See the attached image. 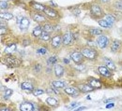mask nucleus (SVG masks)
I'll return each mask as SVG.
<instances>
[{"label":"nucleus","mask_w":122,"mask_h":111,"mask_svg":"<svg viewBox=\"0 0 122 111\" xmlns=\"http://www.w3.org/2000/svg\"><path fill=\"white\" fill-rule=\"evenodd\" d=\"M2 63L10 68H16L21 65L22 61L13 54H4L2 57Z\"/></svg>","instance_id":"nucleus-1"},{"label":"nucleus","mask_w":122,"mask_h":111,"mask_svg":"<svg viewBox=\"0 0 122 111\" xmlns=\"http://www.w3.org/2000/svg\"><path fill=\"white\" fill-rule=\"evenodd\" d=\"M83 56L85 59L89 60V61H96L97 58L99 57V52L98 50L92 46H84L80 49Z\"/></svg>","instance_id":"nucleus-2"},{"label":"nucleus","mask_w":122,"mask_h":111,"mask_svg":"<svg viewBox=\"0 0 122 111\" xmlns=\"http://www.w3.org/2000/svg\"><path fill=\"white\" fill-rule=\"evenodd\" d=\"M89 14L91 16V18L98 21L104 17L105 12H104L102 5H100L98 3H94V4H91L89 7Z\"/></svg>","instance_id":"nucleus-3"},{"label":"nucleus","mask_w":122,"mask_h":111,"mask_svg":"<svg viewBox=\"0 0 122 111\" xmlns=\"http://www.w3.org/2000/svg\"><path fill=\"white\" fill-rule=\"evenodd\" d=\"M49 20L52 21H59L61 19V13L57 9H55L50 6H46L44 12H43Z\"/></svg>","instance_id":"nucleus-4"},{"label":"nucleus","mask_w":122,"mask_h":111,"mask_svg":"<svg viewBox=\"0 0 122 111\" xmlns=\"http://www.w3.org/2000/svg\"><path fill=\"white\" fill-rule=\"evenodd\" d=\"M62 46H63L62 45V34H61V32L56 33L52 36V39L50 41V48L52 50L56 51V50L59 49Z\"/></svg>","instance_id":"nucleus-5"},{"label":"nucleus","mask_w":122,"mask_h":111,"mask_svg":"<svg viewBox=\"0 0 122 111\" xmlns=\"http://www.w3.org/2000/svg\"><path fill=\"white\" fill-rule=\"evenodd\" d=\"M30 17L35 22H37L38 24H41V25H42L43 23L49 22V21H48L49 19L47 18V16H46L43 12H37V11L31 10Z\"/></svg>","instance_id":"nucleus-6"},{"label":"nucleus","mask_w":122,"mask_h":111,"mask_svg":"<svg viewBox=\"0 0 122 111\" xmlns=\"http://www.w3.org/2000/svg\"><path fill=\"white\" fill-rule=\"evenodd\" d=\"M74 42L73 32L71 30H67L64 34H62V45L63 47H71Z\"/></svg>","instance_id":"nucleus-7"},{"label":"nucleus","mask_w":122,"mask_h":111,"mask_svg":"<svg viewBox=\"0 0 122 111\" xmlns=\"http://www.w3.org/2000/svg\"><path fill=\"white\" fill-rule=\"evenodd\" d=\"M70 57L72 60L73 63H75L76 64H83L85 62V57L83 56L82 52L80 49H72L70 51Z\"/></svg>","instance_id":"nucleus-8"},{"label":"nucleus","mask_w":122,"mask_h":111,"mask_svg":"<svg viewBox=\"0 0 122 111\" xmlns=\"http://www.w3.org/2000/svg\"><path fill=\"white\" fill-rule=\"evenodd\" d=\"M96 44L97 46L103 49H106L108 46H110V37H108L106 35H101L99 36H97V39H96Z\"/></svg>","instance_id":"nucleus-9"},{"label":"nucleus","mask_w":122,"mask_h":111,"mask_svg":"<svg viewBox=\"0 0 122 111\" xmlns=\"http://www.w3.org/2000/svg\"><path fill=\"white\" fill-rule=\"evenodd\" d=\"M74 86L77 87V89L80 91L81 93H91V92L94 91V89L92 88L86 81V82H78V83H75Z\"/></svg>","instance_id":"nucleus-10"},{"label":"nucleus","mask_w":122,"mask_h":111,"mask_svg":"<svg viewBox=\"0 0 122 111\" xmlns=\"http://www.w3.org/2000/svg\"><path fill=\"white\" fill-rule=\"evenodd\" d=\"M98 72L104 79H111L113 77L112 71L107 67L106 65H104V64H101V65L98 66Z\"/></svg>","instance_id":"nucleus-11"},{"label":"nucleus","mask_w":122,"mask_h":111,"mask_svg":"<svg viewBox=\"0 0 122 111\" xmlns=\"http://www.w3.org/2000/svg\"><path fill=\"white\" fill-rule=\"evenodd\" d=\"M86 81L91 86L94 90H100L102 88V82L100 79H96L94 77H88L86 78Z\"/></svg>","instance_id":"nucleus-12"},{"label":"nucleus","mask_w":122,"mask_h":111,"mask_svg":"<svg viewBox=\"0 0 122 111\" xmlns=\"http://www.w3.org/2000/svg\"><path fill=\"white\" fill-rule=\"evenodd\" d=\"M29 7H30L31 10L33 11H37V12H44V9L46 8V5L36 2V1H30L29 2Z\"/></svg>","instance_id":"nucleus-13"},{"label":"nucleus","mask_w":122,"mask_h":111,"mask_svg":"<svg viewBox=\"0 0 122 111\" xmlns=\"http://www.w3.org/2000/svg\"><path fill=\"white\" fill-rule=\"evenodd\" d=\"M65 67L61 64H55L53 66V73H54V76L57 79H60L62 78L64 75H65Z\"/></svg>","instance_id":"nucleus-14"},{"label":"nucleus","mask_w":122,"mask_h":111,"mask_svg":"<svg viewBox=\"0 0 122 111\" xmlns=\"http://www.w3.org/2000/svg\"><path fill=\"white\" fill-rule=\"evenodd\" d=\"M63 90H64V93H65L66 94H68L69 96L78 97L79 95L81 94L80 91L77 89V87H75L74 85H73V86H67V87L64 88Z\"/></svg>","instance_id":"nucleus-15"},{"label":"nucleus","mask_w":122,"mask_h":111,"mask_svg":"<svg viewBox=\"0 0 122 111\" xmlns=\"http://www.w3.org/2000/svg\"><path fill=\"white\" fill-rule=\"evenodd\" d=\"M122 48V42L119 39H113L110 42V50L113 53H117Z\"/></svg>","instance_id":"nucleus-16"},{"label":"nucleus","mask_w":122,"mask_h":111,"mask_svg":"<svg viewBox=\"0 0 122 111\" xmlns=\"http://www.w3.org/2000/svg\"><path fill=\"white\" fill-rule=\"evenodd\" d=\"M20 110L21 111H33L36 110L35 108V104L28 102V101H25L20 105Z\"/></svg>","instance_id":"nucleus-17"},{"label":"nucleus","mask_w":122,"mask_h":111,"mask_svg":"<svg viewBox=\"0 0 122 111\" xmlns=\"http://www.w3.org/2000/svg\"><path fill=\"white\" fill-rule=\"evenodd\" d=\"M21 88H22V90L26 91V92H33V90L36 87H35V83L33 81H31V80H25V81L22 82Z\"/></svg>","instance_id":"nucleus-18"},{"label":"nucleus","mask_w":122,"mask_h":111,"mask_svg":"<svg viewBox=\"0 0 122 111\" xmlns=\"http://www.w3.org/2000/svg\"><path fill=\"white\" fill-rule=\"evenodd\" d=\"M46 104L51 107H57L59 106V100L55 96H48L46 98Z\"/></svg>","instance_id":"nucleus-19"},{"label":"nucleus","mask_w":122,"mask_h":111,"mask_svg":"<svg viewBox=\"0 0 122 111\" xmlns=\"http://www.w3.org/2000/svg\"><path fill=\"white\" fill-rule=\"evenodd\" d=\"M30 25V20L26 17H23L21 22H19V28L21 31H26Z\"/></svg>","instance_id":"nucleus-20"},{"label":"nucleus","mask_w":122,"mask_h":111,"mask_svg":"<svg viewBox=\"0 0 122 111\" xmlns=\"http://www.w3.org/2000/svg\"><path fill=\"white\" fill-rule=\"evenodd\" d=\"M42 33H43L42 25L39 24V25H37V26L32 30L31 36H32V37H33V38H35V39H39V38L41 37V34H42Z\"/></svg>","instance_id":"nucleus-21"},{"label":"nucleus","mask_w":122,"mask_h":111,"mask_svg":"<svg viewBox=\"0 0 122 111\" xmlns=\"http://www.w3.org/2000/svg\"><path fill=\"white\" fill-rule=\"evenodd\" d=\"M16 50H17V43L16 42L10 43L4 49V54H13Z\"/></svg>","instance_id":"nucleus-22"},{"label":"nucleus","mask_w":122,"mask_h":111,"mask_svg":"<svg viewBox=\"0 0 122 111\" xmlns=\"http://www.w3.org/2000/svg\"><path fill=\"white\" fill-rule=\"evenodd\" d=\"M103 63H104V65H106L107 67H108L112 72H114V71L117 70V65H116V63H114V61L111 60L110 58L104 57V58H103Z\"/></svg>","instance_id":"nucleus-23"},{"label":"nucleus","mask_w":122,"mask_h":111,"mask_svg":"<svg viewBox=\"0 0 122 111\" xmlns=\"http://www.w3.org/2000/svg\"><path fill=\"white\" fill-rule=\"evenodd\" d=\"M51 85L56 89H64L67 87V82L64 80H60V79H55L51 82Z\"/></svg>","instance_id":"nucleus-24"},{"label":"nucleus","mask_w":122,"mask_h":111,"mask_svg":"<svg viewBox=\"0 0 122 111\" xmlns=\"http://www.w3.org/2000/svg\"><path fill=\"white\" fill-rule=\"evenodd\" d=\"M87 32L90 36H99L103 34V30H102L101 28H97V27H89Z\"/></svg>","instance_id":"nucleus-25"},{"label":"nucleus","mask_w":122,"mask_h":111,"mask_svg":"<svg viewBox=\"0 0 122 111\" xmlns=\"http://www.w3.org/2000/svg\"><path fill=\"white\" fill-rule=\"evenodd\" d=\"M42 29H43L44 32L52 34V33H54V32L56 31V25L53 24V23H51L50 22H47L42 24Z\"/></svg>","instance_id":"nucleus-26"},{"label":"nucleus","mask_w":122,"mask_h":111,"mask_svg":"<svg viewBox=\"0 0 122 111\" xmlns=\"http://www.w3.org/2000/svg\"><path fill=\"white\" fill-rule=\"evenodd\" d=\"M51 39H52V36H51V34L50 33H47V32H44L41 34V37L39 38V40H40V42H41V43H50V41H51Z\"/></svg>","instance_id":"nucleus-27"},{"label":"nucleus","mask_w":122,"mask_h":111,"mask_svg":"<svg viewBox=\"0 0 122 111\" xmlns=\"http://www.w3.org/2000/svg\"><path fill=\"white\" fill-rule=\"evenodd\" d=\"M32 70H33V72H34L37 76H39V75H41V74L42 73V71H43V66H42L41 63H35L33 64V66H32Z\"/></svg>","instance_id":"nucleus-28"},{"label":"nucleus","mask_w":122,"mask_h":111,"mask_svg":"<svg viewBox=\"0 0 122 111\" xmlns=\"http://www.w3.org/2000/svg\"><path fill=\"white\" fill-rule=\"evenodd\" d=\"M103 18L106 20L108 22H110L111 24H114L115 22H117L118 21L117 18L114 15L113 13H105V15H104Z\"/></svg>","instance_id":"nucleus-29"},{"label":"nucleus","mask_w":122,"mask_h":111,"mask_svg":"<svg viewBox=\"0 0 122 111\" xmlns=\"http://www.w3.org/2000/svg\"><path fill=\"white\" fill-rule=\"evenodd\" d=\"M98 23H99V25H100L101 27H102V28H111V27L113 26V24H111L110 22H108L104 18L98 20Z\"/></svg>","instance_id":"nucleus-30"},{"label":"nucleus","mask_w":122,"mask_h":111,"mask_svg":"<svg viewBox=\"0 0 122 111\" xmlns=\"http://www.w3.org/2000/svg\"><path fill=\"white\" fill-rule=\"evenodd\" d=\"M20 44L23 47H27V46H29V45L32 44V39H31L30 37H28V36H24V37L21 38Z\"/></svg>","instance_id":"nucleus-31"},{"label":"nucleus","mask_w":122,"mask_h":111,"mask_svg":"<svg viewBox=\"0 0 122 111\" xmlns=\"http://www.w3.org/2000/svg\"><path fill=\"white\" fill-rule=\"evenodd\" d=\"M112 7L114 8V9H115L116 11L122 12V1L121 0H116L115 2H113Z\"/></svg>","instance_id":"nucleus-32"},{"label":"nucleus","mask_w":122,"mask_h":111,"mask_svg":"<svg viewBox=\"0 0 122 111\" xmlns=\"http://www.w3.org/2000/svg\"><path fill=\"white\" fill-rule=\"evenodd\" d=\"M57 61H58V58H57V56H50L47 60H46V63H47V65H50V66H54L55 64H56L57 63Z\"/></svg>","instance_id":"nucleus-33"},{"label":"nucleus","mask_w":122,"mask_h":111,"mask_svg":"<svg viewBox=\"0 0 122 111\" xmlns=\"http://www.w3.org/2000/svg\"><path fill=\"white\" fill-rule=\"evenodd\" d=\"M36 52H37L38 55L43 56V55L47 54V52H48V48L46 47V46H41V47H39L36 49Z\"/></svg>","instance_id":"nucleus-34"},{"label":"nucleus","mask_w":122,"mask_h":111,"mask_svg":"<svg viewBox=\"0 0 122 111\" xmlns=\"http://www.w3.org/2000/svg\"><path fill=\"white\" fill-rule=\"evenodd\" d=\"M0 15H1V19H4L6 21H10V20H12L13 19L12 13L8 12V11H2Z\"/></svg>","instance_id":"nucleus-35"},{"label":"nucleus","mask_w":122,"mask_h":111,"mask_svg":"<svg viewBox=\"0 0 122 111\" xmlns=\"http://www.w3.org/2000/svg\"><path fill=\"white\" fill-rule=\"evenodd\" d=\"M12 93H13V90H11V89H6L4 91V93H3V98L5 100H9L10 98V96L12 95Z\"/></svg>","instance_id":"nucleus-36"},{"label":"nucleus","mask_w":122,"mask_h":111,"mask_svg":"<svg viewBox=\"0 0 122 111\" xmlns=\"http://www.w3.org/2000/svg\"><path fill=\"white\" fill-rule=\"evenodd\" d=\"M10 7V5L9 1H6V0H1L0 1V8H1L2 10L3 9H9Z\"/></svg>","instance_id":"nucleus-37"},{"label":"nucleus","mask_w":122,"mask_h":111,"mask_svg":"<svg viewBox=\"0 0 122 111\" xmlns=\"http://www.w3.org/2000/svg\"><path fill=\"white\" fill-rule=\"evenodd\" d=\"M0 33H1V36H6V35L9 33L8 25H1V26H0Z\"/></svg>","instance_id":"nucleus-38"},{"label":"nucleus","mask_w":122,"mask_h":111,"mask_svg":"<svg viewBox=\"0 0 122 111\" xmlns=\"http://www.w3.org/2000/svg\"><path fill=\"white\" fill-rule=\"evenodd\" d=\"M45 92L42 90V89H40V88H35L32 92V93L35 95V96H39V95H41L43 94Z\"/></svg>","instance_id":"nucleus-39"},{"label":"nucleus","mask_w":122,"mask_h":111,"mask_svg":"<svg viewBox=\"0 0 122 111\" xmlns=\"http://www.w3.org/2000/svg\"><path fill=\"white\" fill-rule=\"evenodd\" d=\"M95 1L100 5H109L112 2V0H95Z\"/></svg>","instance_id":"nucleus-40"},{"label":"nucleus","mask_w":122,"mask_h":111,"mask_svg":"<svg viewBox=\"0 0 122 111\" xmlns=\"http://www.w3.org/2000/svg\"><path fill=\"white\" fill-rule=\"evenodd\" d=\"M0 110L1 111H10V110H11V107H0Z\"/></svg>","instance_id":"nucleus-41"},{"label":"nucleus","mask_w":122,"mask_h":111,"mask_svg":"<svg viewBox=\"0 0 122 111\" xmlns=\"http://www.w3.org/2000/svg\"><path fill=\"white\" fill-rule=\"evenodd\" d=\"M78 105H79L78 103H76V102H74V103H72V104L71 105V107H70L69 108H71V109H72V108H73L74 107H76V106H78Z\"/></svg>","instance_id":"nucleus-42"},{"label":"nucleus","mask_w":122,"mask_h":111,"mask_svg":"<svg viewBox=\"0 0 122 111\" xmlns=\"http://www.w3.org/2000/svg\"><path fill=\"white\" fill-rule=\"evenodd\" d=\"M115 107V104L114 103H110V104L106 105V108H111V107Z\"/></svg>","instance_id":"nucleus-43"},{"label":"nucleus","mask_w":122,"mask_h":111,"mask_svg":"<svg viewBox=\"0 0 122 111\" xmlns=\"http://www.w3.org/2000/svg\"><path fill=\"white\" fill-rule=\"evenodd\" d=\"M63 62L66 63V64H69V63H70V61H69V59H67V58H64V59H63Z\"/></svg>","instance_id":"nucleus-44"},{"label":"nucleus","mask_w":122,"mask_h":111,"mask_svg":"<svg viewBox=\"0 0 122 111\" xmlns=\"http://www.w3.org/2000/svg\"><path fill=\"white\" fill-rule=\"evenodd\" d=\"M86 107H79V108H77V110L80 111V110H86Z\"/></svg>","instance_id":"nucleus-45"},{"label":"nucleus","mask_w":122,"mask_h":111,"mask_svg":"<svg viewBox=\"0 0 122 111\" xmlns=\"http://www.w3.org/2000/svg\"><path fill=\"white\" fill-rule=\"evenodd\" d=\"M6 1H9L10 2V1H15V0H6Z\"/></svg>","instance_id":"nucleus-46"},{"label":"nucleus","mask_w":122,"mask_h":111,"mask_svg":"<svg viewBox=\"0 0 122 111\" xmlns=\"http://www.w3.org/2000/svg\"><path fill=\"white\" fill-rule=\"evenodd\" d=\"M121 1H122V0H121Z\"/></svg>","instance_id":"nucleus-47"}]
</instances>
